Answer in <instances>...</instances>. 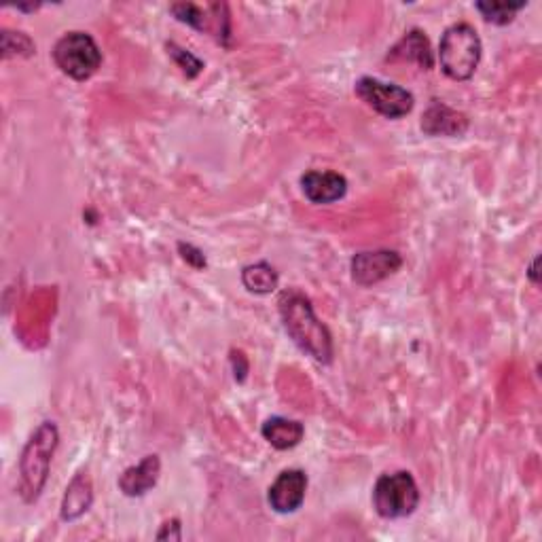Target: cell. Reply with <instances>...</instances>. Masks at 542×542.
Wrapping results in <instances>:
<instances>
[{
  "mask_svg": "<svg viewBox=\"0 0 542 542\" xmlns=\"http://www.w3.org/2000/svg\"><path fill=\"white\" fill-rule=\"evenodd\" d=\"M278 312L282 318V327L297 346L312 356L316 363H333V335L316 312L312 301L307 299L297 288H288L278 297Z\"/></svg>",
  "mask_w": 542,
  "mask_h": 542,
  "instance_id": "6da1fadb",
  "label": "cell"
},
{
  "mask_svg": "<svg viewBox=\"0 0 542 542\" xmlns=\"http://www.w3.org/2000/svg\"><path fill=\"white\" fill-rule=\"evenodd\" d=\"M60 443V432L56 422H43L32 432L20 460V496L24 502L39 500L49 477L51 458Z\"/></svg>",
  "mask_w": 542,
  "mask_h": 542,
  "instance_id": "7a4b0ae2",
  "label": "cell"
},
{
  "mask_svg": "<svg viewBox=\"0 0 542 542\" xmlns=\"http://www.w3.org/2000/svg\"><path fill=\"white\" fill-rule=\"evenodd\" d=\"M479 32L466 22L451 24L439 43V64L451 81H468L481 62Z\"/></svg>",
  "mask_w": 542,
  "mask_h": 542,
  "instance_id": "3957f363",
  "label": "cell"
},
{
  "mask_svg": "<svg viewBox=\"0 0 542 542\" xmlns=\"http://www.w3.org/2000/svg\"><path fill=\"white\" fill-rule=\"evenodd\" d=\"M420 504V490L409 471L386 473L375 481L373 509L384 519H403L415 513Z\"/></svg>",
  "mask_w": 542,
  "mask_h": 542,
  "instance_id": "277c9868",
  "label": "cell"
},
{
  "mask_svg": "<svg viewBox=\"0 0 542 542\" xmlns=\"http://www.w3.org/2000/svg\"><path fill=\"white\" fill-rule=\"evenodd\" d=\"M53 62L66 77L75 81H87L102 66V51L92 34L72 30L66 32L53 47Z\"/></svg>",
  "mask_w": 542,
  "mask_h": 542,
  "instance_id": "5b68a950",
  "label": "cell"
},
{
  "mask_svg": "<svg viewBox=\"0 0 542 542\" xmlns=\"http://www.w3.org/2000/svg\"><path fill=\"white\" fill-rule=\"evenodd\" d=\"M356 96L386 119H401L413 111L415 98L405 87L379 81L375 77H360L354 85Z\"/></svg>",
  "mask_w": 542,
  "mask_h": 542,
  "instance_id": "8992f818",
  "label": "cell"
},
{
  "mask_svg": "<svg viewBox=\"0 0 542 542\" xmlns=\"http://www.w3.org/2000/svg\"><path fill=\"white\" fill-rule=\"evenodd\" d=\"M172 15L178 22H183L195 30L214 36L216 41L229 45L231 39V20L229 7L223 3L214 5H193V3H178L170 7Z\"/></svg>",
  "mask_w": 542,
  "mask_h": 542,
  "instance_id": "52a82bcc",
  "label": "cell"
},
{
  "mask_svg": "<svg viewBox=\"0 0 542 542\" xmlns=\"http://www.w3.org/2000/svg\"><path fill=\"white\" fill-rule=\"evenodd\" d=\"M403 257L396 250H367L352 257V280L358 286H373L401 269Z\"/></svg>",
  "mask_w": 542,
  "mask_h": 542,
  "instance_id": "ba28073f",
  "label": "cell"
},
{
  "mask_svg": "<svg viewBox=\"0 0 542 542\" xmlns=\"http://www.w3.org/2000/svg\"><path fill=\"white\" fill-rule=\"evenodd\" d=\"M305 492H307V475L301 468H288V471H282L276 477V481L269 485L267 502L271 511L288 515L301 509Z\"/></svg>",
  "mask_w": 542,
  "mask_h": 542,
  "instance_id": "9c48e42d",
  "label": "cell"
},
{
  "mask_svg": "<svg viewBox=\"0 0 542 542\" xmlns=\"http://www.w3.org/2000/svg\"><path fill=\"white\" fill-rule=\"evenodd\" d=\"M303 195L312 204H335L348 193V180L339 172H318L310 170L301 176Z\"/></svg>",
  "mask_w": 542,
  "mask_h": 542,
  "instance_id": "30bf717a",
  "label": "cell"
},
{
  "mask_svg": "<svg viewBox=\"0 0 542 542\" xmlns=\"http://www.w3.org/2000/svg\"><path fill=\"white\" fill-rule=\"evenodd\" d=\"M468 130V117L443 102H432L422 115V132L428 136L456 138Z\"/></svg>",
  "mask_w": 542,
  "mask_h": 542,
  "instance_id": "8fae6325",
  "label": "cell"
},
{
  "mask_svg": "<svg viewBox=\"0 0 542 542\" xmlns=\"http://www.w3.org/2000/svg\"><path fill=\"white\" fill-rule=\"evenodd\" d=\"M388 62H415L422 70L435 68V53H432L426 32L420 28L409 30L386 56Z\"/></svg>",
  "mask_w": 542,
  "mask_h": 542,
  "instance_id": "7c38bea8",
  "label": "cell"
},
{
  "mask_svg": "<svg viewBox=\"0 0 542 542\" xmlns=\"http://www.w3.org/2000/svg\"><path fill=\"white\" fill-rule=\"evenodd\" d=\"M159 473H161L159 456L142 458V462H138L136 466L125 468L123 475L119 477V490L130 498H140L157 485Z\"/></svg>",
  "mask_w": 542,
  "mask_h": 542,
  "instance_id": "4fadbf2b",
  "label": "cell"
},
{
  "mask_svg": "<svg viewBox=\"0 0 542 542\" xmlns=\"http://www.w3.org/2000/svg\"><path fill=\"white\" fill-rule=\"evenodd\" d=\"M263 439L280 451L297 447L305 437V426L297 420L282 418V415H274L261 426Z\"/></svg>",
  "mask_w": 542,
  "mask_h": 542,
  "instance_id": "5bb4252c",
  "label": "cell"
},
{
  "mask_svg": "<svg viewBox=\"0 0 542 542\" xmlns=\"http://www.w3.org/2000/svg\"><path fill=\"white\" fill-rule=\"evenodd\" d=\"M94 502V490L92 481L85 473H79L66 487V494L62 500V519L75 521L81 515H85Z\"/></svg>",
  "mask_w": 542,
  "mask_h": 542,
  "instance_id": "9a60e30c",
  "label": "cell"
},
{
  "mask_svg": "<svg viewBox=\"0 0 542 542\" xmlns=\"http://www.w3.org/2000/svg\"><path fill=\"white\" fill-rule=\"evenodd\" d=\"M242 284L246 286L248 293L271 295L280 284V276L274 265H269L267 261H259L242 269Z\"/></svg>",
  "mask_w": 542,
  "mask_h": 542,
  "instance_id": "2e32d148",
  "label": "cell"
},
{
  "mask_svg": "<svg viewBox=\"0 0 542 542\" xmlns=\"http://www.w3.org/2000/svg\"><path fill=\"white\" fill-rule=\"evenodd\" d=\"M526 9V3H519V5H513V3H490V0H481V3H477V11L481 13L483 20L487 24H494V26H507L515 20V15Z\"/></svg>",
  "mask_w": 542,
  "mask_h": 542,
  "instance_id": "e0dca14e",
  "label": "cell"
},
{
  "mask_svg": "<svg viewBox=\"0 0 542 542\" xmlns=\"http://www.w3.org/2000/svg\"><path fill=\"white\" fill-rule=\"evenodd\" d=\"M34 43L28 34L24 32H3V58H13V56H32L34 53Z\"/></svg>",
  "mask_w": 542,
  "mask_h": 542,
  "instance_id": "ac0fdd59",
  "label": "cell"
},
{
  "mask_svg": "<svg viewBox=\"0 0 542 542\" xmlns=\"http://www.w3.org/2000/svg\"><path fill=\"white\" fill-rule=\"evenodd\" d=\"M166 49H168V56L176 62V66L183 70L189 79H195L204 70V62L197 60L191 51L178 47L176 43H168Z\"/></svg>",
  "mask_w": 542,
  "mask_h": 542,
  "instance_id": "d6986e66",
  "label": "cell"
},
{
  "mask_svg": "<svg viewBox=\"0 0 542 542\" xmlns=\"http://www.w3.org/2000/svg\"><path fill=\"white\" fill-rule=\"evenodd\" d=\"M178 252H180V257H183L191 267H195V269H204V267H206L204 252H202L200 248H195L193 244L180 242V244H178Z\"/></svg>",
  "mask_w": 542,
  "mask_h": 542,
  "instance_id": "ffe728a7",
  "label": "cell"
},
{
  "mask_svg": "<svg viewBox=\"0 0 542 542\" xmlns=\"http://www.w3.org/2000/svg\"><path fill=\"white\" fill-rule=\"evenodd\" d=\"M231 365H233V373H236V379L238 382H244L246 375H248V360L242 352L238 350H231Z\"/></svg>",
  "mask_w": 542,
  "mask_h": 542,
  "instance_id": "44dd1931",
  "label": "cell"
},
{
  "mask_svg": "<svg viewBox=\"0 0 542 542\" xmlns=\"http://www.w3.org/2000/svg\"><path fill=\"white\" fill-rule=\"evenodd\" d=\"M183 534H180V521L178 519H170L166 521L161 530L157 532V540H180Z\"/></svg>",
  "mask_w": 542,
  "mask_h": 542,
  "instance_id": "7402d4cb",
  "label": "cell"
},
{
  "mask_svg": "<svg viewBox=\"0 0 542 542\" xmlns=\"http://www.w3.org/2000/svg\"><path fill=\"white\" fill-rule=\"evenodd\" d=\"M536 265H538V259H534V263H532V267H530V271H528V274H530V278H532V282H534V284H538V276H536Z\"/></svg>",
  "mask_w": 542,
  "mask_h": 542,
  "instance_id": "603a6c76",
  "label": "cell"
}]
</instances>
